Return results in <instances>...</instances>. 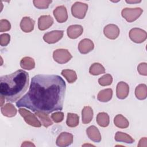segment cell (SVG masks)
<instances>
[{
  "mask_svg": "<svg viewBox=\"0 0 147 147\" xmlns=\"http://www.w3.org/2000/svg\"><path fill=\"white\" fill-rule=\"evenodd\" d=\"M65 90V82L60 76L37 75L32 78L29 91L16 102V106L47 114L61 110Z\"/></svg>",
  "mask_w": 147,
  "mask_h": 147,
  "instance_id": "6da1fadb",
  "label": "cell"
},
{
  "mask_svg": "<svg viewBox=\"0 0 147 147\" xmlns=\"http://www.w3.org/2000/svg\"><path fill=\"white\" fill-rule=\"evenodd\" d=\"M29 76L27 72L19 69L0 78V94L9 102L19 99L28 89Z\"/></svg>",
  "mask_w": 147,
  "mask_h": 147,
  "instance_id": "7a4b0ae2",
  "label": "cell"
},
{
  "mask_svg": "<svg viewBox=\"0 0 147 147\" xmlns=\"http://www.w3.org/2000/svg\"><path fill=\"white\" fill-rule=\"evenodd\" d=\"M142 9L140 7L124 8L121 12L122 16L128 22H132L137 20L142 13Z\"/></svg>",
  "mask_w": 147,
  "mask_h": 147,
  "instance_id": "3957f363",
  "label": "cell"
},
{
  "mask_svg": "<svg viewBox=\"0 0 147 147\" xmlns=\"http://www.w3.org/2000/svg\"><path fill=\"white\" fill-rule=\"evenodd\" d=\"M18 111L20 115L24 118L25 121L28 125L36 127H40L41 126V123L39 121V120L37 118L36 115L35 114H32L29 110H27L25 109H19Z\"/></svg>",
  "mask_w": 147,
  "mask_h": 147,
  "instance_id": "277c9868",
  "label": "cell"
},
{
  "mask_svg": "<svg viewBox=\"0 0 147 147\" xmlns=\"http://www.w3.org/2000/svg\"><path fill=\"white\" fill-rule=\"evenodd\" d=\"M88 10V5L81 2H76L71 7L72 16L78 19H83Z\"/></svg>",
  "mask_w": 147,
  "mask_h": 147,
  "instance_id": "5b68a950",
  "label": "cell"
},
{
  "mask_svg": "<svg viewBox=\"0 0 147 147\" xmlns=\"http://www.w3.org/2000/svg\"><path fill=\"white\" fill-rule=\"evenodd\" d=\"M72 56L67 49H57L54 51L53 53V58L54 60L59 64H65L68 62Z\"/></svg>",
  "mask_w": 147,
  "mask_h": 147,
  "instance_id": "8992f818",
  "label": "cell"
},
{
  "mask_svg": "<svg viewBox=\"0 0 147 147\" xmlns=\"http://www.w3.org/2000/svg\"><path fill=\"white\" fill-rule=\"evenodd\" d=\"M129 37L134 42L140 44L146 40L147 34L145 30L140 28H134L130 30Z\"/></svg>",
  "mask_w": 147,
  "mask_h": 147,
  "instance_id": "52a82bcc",
  "label": "cell"
},
{
  "mask_svg": "<svg viewBox=\"0 0 147 147\" xmlns=\"http://www.w3.org/2000/svg\"><path fill=\"white\" fill-rule=\"evenodd\" d=\"M73 142V135L68 132H62L57 137L56 144L60 147H65Z\"/></svg>",
  "mask_w": 147,
  "mask_h": 147,
  "instance_id": "ba28073f",
  "label": "cell"
},
{
  "mask_svg": "<svg viewBox=\"0 0 147 147\" xmlns=\"http://www.w3.org/2000/svg\"><path fill=\"white\" fill-rule=\"evenodd\" d=\"M63 30H53L45 33L43 36V39L48 44H54L63 37Z\"/></svg>",
  "mask_w": 147,
  "mask_h": 147,
  "instance_id": "9c48e42d",
  "label": "cell"
},
{
  "mask_svg": "<svg viewBox=\"0 0 147 147\" xmlns=\"http://www.w3.org/2000/svg\"><path fill=\"white\" fill-rule=\"evenodd\" d=\"M119 29L115 24H108L105 26L103 29V33L105 36L111 40L117 38L119 34Z\"/></svg>",
  "mask_w": 147,
  "mask_h": 147,
  "instance_id": "30bf717a",
  "label": "cell"
},
{
  "mask_svg": "<svg viewBox=\"0 0 147 147\" xmlns=\"http://www.w3.org/2000/svg\"><path fill=\"white\" fill-rule=\"evenodd\" d=\"M53 16L56 21L59 23H63L68 19V13L66 7L63 6H57L53 10Z\"/></svg>",
  "mask_w": 147,
  "mask_h": 147,
  "instance_id": "8fae6325",
  "label": "cell"
},
{
  "mask_svg": "<svg viewBox=\"0 0 147 147\" xmlns=\"http://www.w3.org/2000/svg\"><path fill=\"white\" fill-rule=\"evenodd\" d=\"M94 48V42L88 38L82 40L78 44V50L82 54H87L93 50Z\"/></svg>",
  "mask_w": 147,
  "mask_h": 147,
  "instance_id": "7c38bea8",
  "label": "cell"
},
{
  "mask_svg": "<svg viewBox=\"0 0 147 147\" xmlns=\"http://www.w3.org/2000/svg\"><path fill=\"white\" fill-rule=\"evenodd\" d=\"M129 93V86L124 82H119L116 88V95L118 98L120 99H125Z\"/></svg>",
  "mask_w": 147,
  "mask_h": 147,
  "instance_id": "4fadbf2b",
  "label": "cell"
},
{
  "mask_svg": "<svg viewBox=\"0 0 147 147\" xmlns=\"http://www.w3.org/2000/svg\"><path fill=\"white\" fill-rule=\"evenodd\" d=\"M53 19L49 15H44L39 17L38 28L40 30H45L52 25Z\"/></svg>",
  "mask_w": 147,
  "mask_h": 147,
  "instance_id": "5bb4252c",
  "label": "cell"
},
{
  "mask_svg": "<svg viewBox=\"0 0 147 147\" xmlns=\"http://www.w3.org/2000/svg\"><path fill=\"white\" fill-rule=\"evenodd\" d=\"M83 32V28L80 25H72L68 27L67 33L69 38L71 39L77 38Z\"/></svg>",
  "mask_w": 147,
  "mask_h": 147,
  "instance_id": "9a60e30c",
  "label": "cell"
},
{
  "mask_svg": "<svg viewBox=\"0 0 147 147\" xmlns=\"http://www.w3.org/2000/svg\"><path fill=\"white\" fill-rule=\"evenodd\" d=\"M86 133L88 138L94 142H99L102 140L101 134L98 129L94 126H90L86 129Z\"/></svg>",
  "mask_w": 147,
  "mask_h": 147,
  "instance_id": "2e32d148",
  "label": "cell"
},
{
  "mask_svg": "<svg viewBox=\"0 0 147 147\" xmlns=\"http://www.w3.org/2000/svg\"><path fill=\"white\" fill-rule=\"evenodd\" d=\"M20 28L25 33H29L34 29V21L29 17H24L21 21Z\"/></svg>",
  "mask_w": 147,
  "mask_h": 147,
  "instance_id": "e0dca14e",
  "label": "cell"
},
{
  "mask_svg": "<svg viewBox=\"0 0 147 147\" xmlns=\"http://www.w3.org/2000/svg\"><path fill=\"white\" fill-rule=\"evenodd\" d=\"M2 114L7 117H14L17 112V109L13 105L10 103H7L1 107V109Z\"/></svg>",
  "mask_w": 147,
  "mask_h": 147,
  "instance_id": "ac0fdd59",
  "label": "cell"
},
{
  "mask_svg": "<svg viewBox=\"0 0 147 147\" xmlns=\"http://www.w3.org/2000/svg\"><path fill=\"white\" fill-rule=\"evenodd\" d=\"M113 96V90L111 88H106L99 92L97 99L102 102H107L110 100Z\"/></svg>",
  "mask_w": 147,
  "mask_h": 147,
  "instance_id": "d6986e66",
  "label": "cell"
},
{
  "mask_svg": "<svg viewBox=\"0 0 147 147\" xmlns=\"http://www.w3.org/2000/svg\"><path fill=\"white\" fill-rule=\"evenodd\" d=\"M93 110L90 106H85L82 111V122L84 124L89 123L93 118Z\"/></svg>",
  "mask_w": 147,
  "mask_h": 147,
  "instance_id": "ffe728a7",
  "label": "cell"
},
{
  "mask_svg": "<svg viewBox=\"0 0 147 147\" xmlns=\"http://www.w3.org/2000/svg\"><path fill=\"white\" fill-rule=\"evenodd\" d=\"M115 140L117 142H122L127 144H132L134 140L129 134L121 131H117L115 135Z\"/></svg>",
  "mask_w": 147,
  "mask_h": 147,
  "instance_id": "44dd1931",
  "label": "cell"
},
{
  "mask_svg": "<svg viewBox=\"0 0 147 147\" xmlns=\"http://www.w3.org/2000/svg\"><path fill=\"white\" fill-rule=\"evenodd\" d=\"M135 95L138 99L144 100L147 96V87L145 84H140L135 89Z\"/></svg>",
  "mask_w": 147,
  "mask_h": 147,
  "instance_id": "7402d4cb",
  "label": "cell"
},
{
  "mask_svg": "<svg viewBox=\"0 0 147 147\" xmlns=\"http://www.w3.org/2000/svg\"><path fill=\"white\" fill-rule=\"evenodd\" d=\"M114 125L121 129L127 128L129 125L128 120L122 114L117 115L114 119Z\"/></svg>",
  "mask_w": 147,
  "mask_h": 147,
  "instance_id": "603a6c76",
  "label": "cell"
},
{
  "mask_svg": "<svg viewBox=\"0 0 147 147\" xmlns=\"http://www.w3.org/2000/svg\"><path fill=\"white\" fill-rule=\"evenodd\" d=\"M97 123L101 127H107L110 123V118L109 115L105 112H101L98 114L96 119Z\"/></svg>",
  "mask_w": 147,
  "mask_h": 147,
  "instance_id": "cb8c5ba5",
  "label": "cell"
},
{
  "mask_svg": "<svg viewBox=\"0 0 147 147\" xmlns=\"http://www.w3.org/2000/svg\"><path fill=\"white\" fill-rule=\"evenodd\" d=\"M20 66L23 69L31 70L35 67V62L30 57H24L20 61Z\"/></svg>",
  "mask_w": 147,
  "mask_h": 147,
  "instance_id": "d4e9b609",
  "label": "cell"
},
{
  "mask_svg": "<svg viewBox=\"0 0 147 147\" xmlns=\"http://www.w3.org/2000/svg\"><path fill=\"white\" fill-rule=\"evenodd\" d=\"M35 115L41 120V124L45 127H48V126L52 125L53 124L51 118L47 114V113L44 112L37 111L35 112Z\"/></svg>",
  "mask_w": 147,
  "mask_h": 147,
  "instance_id": "484cf974",
  "label": "cell"
},
{
  "mask_svg": "<svg viewBox=\"0 0 147 147\" xmlns=\"http://www.w3.org/2000/svg\"><path fill=\"white\" fill-rule=\"evenodd\" d=\"M66 123L70 127L77 126L79 123V117L76 114L68 113Z\"/></svg>",
  "mask_w": 147,
  "mask_h": 147,
  "instance_id": "4316f807",
  "label": "cell"
},
{
  "mask_svg": "<svg viewBox=\"0 0 147 147\" xmlns=\"http://www.w3.org/2000/svg\"><path fill=\"white\" fill-rule=\"evenodd\" d=\"M61 75L66 79L69 83H73L77 80L76 72L72 69H63L61 72Z\"/></svg>",
  "mask_w": 147,
  "mask_h": 147,
  "instance_id": "83f0119b",
  "label": "cell"
},
{
  "mask_svg": "<svg viewBox=\"0 0 147 147\" xmlns=\"http://www.w3.org/2000/svg\"><path fill=\"white\" fill-rule=\"evenodd\" d=\"M89 72L92 75H99L100 74H105V69L101 64L99 63H95L90 67Z\"/></svg>",
  "mask_w": 147,
  "mask_h": 147,
  "instance_id": "f1b7e54d",
  "label": "cell"
},
{
  "mask_svg": "<svg viewBox=\"0 0 147 147\" xmlns=\"http://www.w3.org/2000/svg\"><path fill=\"white\" fill-rule=\"evenodd\" d=\"M52 2L51 0H34L33 3L36 7L39 9H45L49 7Z\"/></svg>",
  "mask_w": 147,
  "mask_h": 147,
  "instance_id": "f546056e",
  "label": "cell"
},
{
  "mask_svg": "<svg viewBox=\"0 0 147 147\" xmlns=\"http://www.w3.org/2000/svg\"><path fill=\"white\" fill-rule=\"evenodd\" d=\"M113 77L110 74H105L98 79L99 84L102 86H107L111 84Z\"/></svg>",
  "mask_w": 147,
  "mask_h": 147,
  "instance_id": "4dcf8cb0",
  "label": "cell"
},
{
  "mask_svg": "<svg viewBox=\"0 0 147 147\" xmlns=\"http://www.w3.org/2000/svg\"><path fill=\"white\" fill-rule=\"evenodd\" d=\"M11 28V25L10 22L5 19L0 20V32H4L9 31Z\"/></svg>",
  "mask_w": 147,
  "mask_h": 147,
  "instance_id": "1f68e13d",
  "label": "cell"
},
{
  "mask_svg": "<svg viewBox=\"0 0 147 147\" xmlns=\"http://www.w3.org/2000/svg\"><path fill=\"white\" fill-rule=\"evenodd\" d=\"M10 40V36L7 33H3L0 36V45L2 47L7 46Z\"/></svg>",
  "mask_w": 147,
  "mask_h": 147,
  "instance_id": "d6a6232c",
  "label": "cell"
},
{
  "mask_svg": "<svg viewBox=\"0 0 147 147\" xmlns=\"http://www.w3.org/2000/svg\"><path fill=\"white\" fill-rule=\"evenodd\" d=\"M51 118L56 123L61 122L64 119V113L61 111L55 112L52 114Z\"/></svg>",
  "mask_w": 147,
  "mask_h": 147,
  "instance_id": "836d02e7",
  "label": "cell"
},
{
  "mask_svg": "<svg viewBox=\"0 0 147 147\" xmlns=\"http://www.w3.org/2000/svg\"><path fill=\"white\" fill-rule=\"evenodd\" d=\"M138 73L144 76L147 75V64L146 63H141L137 67Z\"/></svg>",
  "mask_w": 147,
  "mask_h": 147,
  "instance_id": "e575fe53",
  "label": "cell"
},
{
  "mask_svg": "<svg viewBox=\"0 0 147 147\" xmlns=\"http://www.w3.org/2000/svg\"><path fill=\"white\" fill-rule=\"evenodd\" d=\"M147 139L146 137H143L141 138L139 141V144H138V146H144L146 147L147 146Z\"/></svg>",
  "mask_w": 147,
  "mask_h": 147,
  "instance_id": "d590c367",
  "label": "cell"
},
{
  "mask_svg": "<svg viewBox=\"0 0 147 147\" xmlns=\"http://www.w3.org/2000/svg\"><path fill=\"white\" fill-rule=\"evenodd\" d=\"M21 146H35V145L30 141H24L22 144Z\"/></svg>",
  "mask_w": 147,
  "mask_h": 147,
  "instance_id": "8d00e7d4",
  "label": "cell"
},
{
  "mask_svg": "<svg viewBox=\"0 0 147 147\" xmlns=\"http://www.w3.org/2000/svg\"><path fill=\"white\" fill-rule=\"evenodd\" d=\"M141 1H126V2L127 3H140L141 2Z\"/></svg>",
  "mask_w": 147,
  "mask_h": 147,
  "instance_id": "74e56055",
  "label": "cell"
},
{
  "mask_svg": "<svg viewBox=\"0 0 147 147\" xmlns=\"http://www.w3.org/2000/svg\"><path fill=\"white\" fill-rule=\"evenodd\" d=\"M5 98L3 96L1 95L0 100H1V107L3 106V103L5 102Z\"/></svg>",
  "mask_w": 147,
  "mask_h": 147,
  "instance_id": "f35d334b",
  "label": "cell"
}]
</instances>
